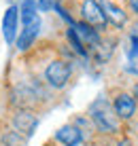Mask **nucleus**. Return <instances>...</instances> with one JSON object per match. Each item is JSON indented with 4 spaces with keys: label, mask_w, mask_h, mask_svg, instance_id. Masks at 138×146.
I'll return each instance as SVG.
<instances>
[{
    "label": "nucleus",
    "mask_w": 138,
    "mask_h": 146,
    "mask_svg": "<svg viewBox=\"0 0 138 146\" xmlns=\"http://www.w3.org/2000/svg\"><path fill=\"white\" fill-rule=\"evenodd\" d=\"M89 121L100 133H117L119 131V119H117L113 104L106 98H98L89 106Z\"/></svg>",
    "instance_id": "nucleus-1"
},
{
    "label": "nucleus",
    "mask_w": 138,
    "mask_h": 146,
    "mask_svg": "<svg viewBox=\"0 0 138 146\" xmlns=\"http://www.w3.org/2000/svg\"><path fill=\"white\" fill-rule=\"evenodd\" d=\"M70 74H72V66L66 59H53L45 68V80L53 89H64L70 80Z\"/></svg>",
    "instance_id": "nucleus-2"
},
{
    "label": "nucleus",
    "mask_w": 138,
    "mask_h": 146,
    "mask_svg": "<svg viewBox=\"0 0 138 146\" xmlns=\"http://www.w3.org/2000/svg\"><path fill=\"white\" fill-rule=\"evenodd\" d=\"M81 21L89 23L98 32H102V30L109 26L106 17H104V11H102L98 0H83V4H81Z\"/></svg>",
    "instance_id": "nucleus-3"
},
{
    "label": "nucleus",
    "mask_w": 138,
    "mask_h": 146,
    "mask_svg": "<svg viewBox=\"0 0 138 146\" xmlns=\"http://www.w3.org/2000/svg\"><path fill=\"white\" fill-rule=\"evenodd\" d=\"M113 110H115V114H117V119H119V121H130L136 114V100H134V95L125 93V91L115 93V98H113Z\"/></svg>",
    "instance_id": "nucleus-4"
},
{
    "label": "nucleus",
    "mask_w": 138,
    "mask_h": 146,
    "mask_svg": "<svg viewBox=\"0 0 138 146\" xmlns=\"http://www.w3.org/2000/svg\"><path fill=\"white\" fill-rule=\"evenodd\" d=\"M13 127L15 131H19L21 135H25V138H30V135L34 133V129L38 127V117L36 114H32L30 110H17V112L13 114Z\"/></svg>",
    "instance_id": "nucleus-5"
},
{
    "label": "nucleus",
    "mask_w": 138,
    "mask_h": 146,
    "mask_svg": "<svg viewBox=\"0 0 138 146\" xmlns=\"http://www.w3.org/2000/svg\"><path fill=\"white\" fill-rule=\"evenodd\" d=\"M72 28H74L76 36L81 38V42L85 44V49H87V51H98V47L102 44V38H100V32H98V30L91 28L89 23H85V21H76Z\"/></svg>",
    "instance_id": "nucleus-6"
},
{
    "label": "nucleus",
    "mask_w": 138,
    "mask_h": 146,
    "mask_svg": "<svg viewBox=\"0 0 138 146\" xmlns=\"http://www.w3.org/2000/svg\"><path fill=\"white\" fill-rule=\"evenodd\" d=\"M100 7H102V11H104L106 23L115 26L117 30H121V28L127 26V13L117 2H113V0H100Z\"/></svg>",
    "instance_id": "nucleus-7"
},
{
    "label": "nucleus",
    "mask_w": 138,
    "mask_h": 146,
    "mask_svg": "<svg viewBox=\"0 0 138 146\" xmlns=\"http://www.w3.org/2000/svg\"><path fill=\"white\" fill-rule=\"evenodd\" d=\"M17 19H19V9L11 4L2 17V36L7 40V44H13L17 40Z\"/></svg>",
    "instance_id": "nucleus-8"
},
{
    "label": "nucleus",
    "mask_w": 138,
    "mask_h": 146,
    "mask_svg": "<svg viewBox=\"0 0 138 146\" xmlns=\"http://www.w3.org/2000/svg\"><path fill=\"white\" fill-rule=\"evenodd\" d=\"M55 142H60L62 146H79L83 142V133L74 123H68L55 131Z\"/></svg>",
    "instance_id": "nucleus-9"
},
{
    "label": "nucleus",
    "mask_w": 138,
    "mask_h": 146,
    "mask_svg": "<svg viewBox=\"0 0 138 146\" xmlns=\"http://www.w3.org/2000/svg\"><path fill=\"white\" fill-rule=\"evenodd\" d=\"M38 32H40V19H36V21H32V23H25L23 30H21V34H19L17 40H15L19 51H28V49L34 44Z\"/></svg>",
    "instance_id": "nucleus-10"
},
{
    "label": "nucleus",
    "mask_w": 138,
    "mask_h": 146,
    "mask_svg": "<svg viewBox=\"0 0 138 146\" xmlns=\"http://www.w3.org/2000/svg\"><path fill=\"white\" fill-rule=\"evenodd\" d=\"M19 15H21L23 26L25 23H32L38 19V2L36 0H23L21 7H19Z\"/></svg>",
    "instance_id": "nucleus-11"
},
{
    "label": "nucleus",
    "mask_w": 138,
    "mask_h": 146,
    "mask_svg": "<svg viewBox=\"0 0 138 146\" xmlns=\"http://www.w3.org/2000/svg\"><path fill=\"white\" fill-rule=\"evenodd\" d=\"M66 38H68V42H70V47L74 49V53L76 55H81V57H87V49H85V44L81 42V38L76 36V32H74V28H68L66 30Z\"/></svg>",
    "instance_id": "nucleus-12"
},
{
    "label": "nucleus",
    "mask_w": 138,
    "mask_h": 146,
    "mask_svg": "<svg viewBox=\"0 0 138 146\" xmlns=\"http://www.w3.org/2000/svg\"><path fill=\"white\" fill-rule=\"evenodd\" d=\"M4 144H7V146H23L25 138L19 131H7V133H4Z\"/></svg>",
    "instance_id": "nucleus-13"
},
{
    "label": "nucleus",
    "mask_w": 138,
    "mask_h": 146,
    "mask_svg": "<svg viewBox=\"0 0 138 146\" xmlns=\"http://www.w3.org/2000/svg\"><path fill=\"white\" fill-rule=\"evenodd\" d=\"M127 55H130V59L138 57V36L134 32L130 34V49H127Z\"/></svg>",
    "instance_id": "nucleus-14"
},
{
    "label": "nucleus",
    "mask_w": 138,
    "mask_h": 146,
    "mask_svg": "<svg viewBox=\"0 0 138 146\" xmlns=\"http://www.w3.org/2000/svg\"><path fill=\"white\" fill-rule=\"evenodd\" d=\"M38 2V9L43 13H49V11H53L55 7H58V0H36Z\"/></svg>",
    "instance_id": "nucleus-15"
},
{
    "label": "nucleus",
    "mask_w": 138,
    "mask_h": 146,
    "mask_svg": "<svg viewBox=\"0 0 138 146\" xmlns=\"http://www.w3.org/2000/svg\"><path fill=\"white\" fill-rule=\"evenodd\" d=\"M117 146H134V142H132L130 138H121L119 142H117Z\"/></svg>",
    "instance_id": "nucleus-16"
},
{
    "label": "nucleus",
    "mask_w": 138,
    "mask_h": 146,
    "mask_svg": "<svg viewBox=\"0 0 138 146\" xmlns=\"http://www.w3.org/2000/svg\"><path fill=\"white\" fill-rule=\"evenodd\" d=\"M127 4H130V9L138 15V0H127Z\"/></svg>",
    "instance_id": "nucleus-17"
},
{
    "label": "nucleus",
    "mask_w": 138,
    "mask_h": 146,
    "mask_svg": "<svg viewBox=\"0 0 138 146\" xmlns=\"http://www.w3.org/2000/svg\"><path fill=\"white\" fill-rule=\"evenodd\" d=\"M134 100H138V83L134 85Z\"/></svg>",
    "instance_id": "nucleus-18"
}]
</instances>
